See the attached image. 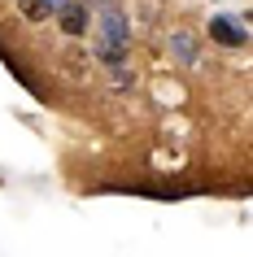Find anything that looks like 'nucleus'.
<instances>
[{"mask_svg":"<svg viewBox=\"0 0 253 257\" xmlns=\"http://www.w3.org/2000/svg\"><path fill=\"white\" fill-rule=\"evenodd\" d=\"M210 35H214L218 44H231V48L244 44V31H240L236 22H227V18H214V22H210Z\"/></svg>","mask_w":253,"mask_h":257,"instance_id":"2","label":"nucleus"},{"mask_svg":"<svg viewBox=\"0 0 253 257\" xmlns=\"http://www.w3.org/2000/svg\"><path fill=\"white\" fill-rule=\"evenodd\" d=\"M44 5H48V9H61V5H66V0H44Z\"/></svg>","mask_w":253,"mask_h":257,"instance_id":"4","label":"nucleus"},{"mask_svg":"<svg viewBox=\"0 0 253 257\" xmlns=\"http://www.w3.org/2000/svg\"><path fill=\"white\" fill-rule=\"evenodd\" d=\"M61 31L66 35H83L88 31V9L83 5H61Z\"/></svg>","mask_w":253,"mask_h":257,"instance_id":"1","label":"nucleus"},{"mask_svg":"<svg viewBox=\"0 0 253 257\" xmlns=\"http://www.w3.org/2000/svg\"><path fill=\"white\" fill-rule=\"evenodd\" d=\"M175 53H179V57H192V35H175Z\"/></svg>","mask_w":253,"mask_h":257,"instance_id":"3","label":"nucleus"}]
</instances>
